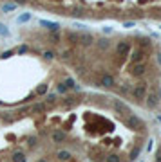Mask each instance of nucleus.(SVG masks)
I'll list each match as a JSON object with an SVG mask.
<instances>
[{
	"mask_svg": "<svg viewBox=\"0 0 161 162\" xmlns=\"http://www.w3.org/2000/svg\"><path fill=\"white\" fill-rule=\"evenodd\" d=\"M125 126L130 130H134V131H143V130H145V123H143L138 115H132V114H130V115L125 117Z\"/></svg>",
	"mask_w": 161,
	"mask_h": 162,
	"instance_id": "obj_1",
	"label": "nucleus"
},
{
	"mask_svg": "<svg viewBox=\"0 0 161 162\" xmlns=\"http://www.w3.org/2000/svg\"><path fill=\"white\" fill-rule=\"evenodd\" d=\"M132 96L136 101H145V97H147V83H136V85L132 86Z\"/></svg>",
	"mask_w": 161,
	"mask_h": 162,
	"instance_id": "obj_2",
	"label": "nucleus"
},
{
	"mask_svg": "<svg viewBox=\"0 0 161 162\" xmlns=\"http://www.w3.org/2000/svg\"><path fill=\"white\" fill-rule=\"evenodd\" d=\"M145 103H147V106L149 108H156L161 103V97H159V94H158L156 88H152L150 92H149V96L145 97Z\"/></svg>",
	"mask_w": 161,
	"mask_h": 162,
	"instance_id": "obj_3",
	"label": "nucleus"
},
{
	"mask_svg": "<svg viewBox=\"0 0 161 162\" xmlns=\"http://www.w3.org/2000/svg\"><path fill=\"white\" fill-rule=\"evenodd\" d=\"M112 106H114V110H116L118 114L125 115V117L132 114V110H130L129 105H127V103H123V101H119V99H116V101H114V105H112Z\"/></svg>",
	"mask_w": 161,
	"mask_h": 162,
	"instance_id": "obj_4",
	"label": "nucleus"
},
{
	"mask_svg": "<svg viewBox=\"0 0 161 162\" xmlns=\"http://www.w3.org/2000/svg\"><path fill=\"white\" fill-rule=\"evenodd\" d=\"M130 60H132V63H141L143 60H145V51L143 49H136V51H130Z\"/></svg>",
	"mask_w": 161,
	"mask_h": 162,
	"instance_id": "obj_5",
	"label": "nucleus"
},
{
	"mask_svg": "<svg viewBox=\"0 0 161 162\" xmlns=\"http://www.w3.org/2000/svg\"><path fill=\"white\" fill-rule=\"evenodd\" d=\"M145 72H147V65H143V63H136V65H132V69H130V74L134 77H141Z\"/></svg>",
	"mask_w": 161,
	"mask_h": 162,
	"instance_id": "obj_6",
	"label": "nucleus"
},
{
	"mask_svg": "<svg viewBox=\"0 0 161 162\" xmlns=\"http://www.w3.org/2000/svg\"><path fill=\"white\" fill-rule=\"evenodd\" d=\"M116 85V81H114V77L110 74H103L100 77V86H105V88H110V86Z\"/></svg>",
	"mask_w": 161,
	"mask_h": 162,
	"instance_id": "obj_7",
	"label": "nucleus"
},
{
	"mask_svg": "<svg viewBox=\"0 0 161 162\" xmlns=\"http://www.w3.org/2000/svg\"><path fill=\"white\" fill-rule=\"evenodd\" d=\"M40 25H42V27H45L47 31H51V32H58V29H60V23H58V22L40 20Z\"/></svg>",
	"mask_w": 161,
	"mask_h": 162,
	"instance_id": "obj_8",
	"label": "nucleus"
},
{
	"mask_svg": "<svg viewBox=\"0 0 161 162\" xmlns=\"http://www.w3.org/2000/svg\"><path fill=\"white\" fill-rule=\"evenodd\" d=\"M78 42H82L83 45H91V43H94V36L91 32H82V34H78Z\"/></svg>",
	"mask_w": 161,
	"mask_h": 162,
	"instance_id": "obj_9",
	"label": "nucleus"
},
{
	"mask_svg": "<svg viewBox=\"0 0 161 162\" xmlns=\"http://www.w3.org/2000/svg\"><path fill=\"white\" fill-rule=\"evenodd\" d=\"M116 51H118L119 56H127V54L130 52V45L127 42H118V45H116Z\"/></svg>",
	"mask_w": 161,
	"mask_h": 162,
	"instance_id": "obj_10",
	"label": "nucleus"
},
{
	"mask_svg": "<svg viewBox=\"0 0 161 162\" xmlns=\"http://www.w3.org/2000/svg\"><path fill=\"white\" fill-rule=\"evenodd\" d=\"M53 140L54 142H64L65 139H67V133L65 131H62V130H56V131H53Z\"/></svg>",
	"mask_w": 161,
	"mask_h": 162,
	"instance_id": "obj_11",
	"label": "nucleus"
},
{
	"mask_svg": "<svg viewBox=\"0 0 161 162\" xmlns=\"http://www.w3.org/2000/svg\"><path fill=\"white\" fill-rule=\"evenodd\" d=\"M29 112H31V114H42V112H45V105H43V103H34V105L29 108Z\"/></svg>",
	"mask_w": 161,
	"mask_h": 162,
	"instance_id": "obj_12",
	"label": "nucleus"
},
{
	"mask_svg": "<svg viewBox=\"0 0 161 162\" xmlns=\"http://www.w3.org/2000/svg\"><path fill=\"white\" fill-rule=\"evenodd\" d=\"M64 85L67 86V88H73V90H80V85L76 83V81L73 79V77H67V79L64 81Z\"/></svg>",
	"mask_w": 161,
	"mask_h": 162,
	"instance_id": "obj_13",
	"label": "nucleus"
},
{
	"mask_svg": "<svg viewBox=\"0 0 161 162\" xmlns=\"http://www.w3.org/2000/svg\"><path fill=\"white\" fill-rule=\"evenodd\" d=\"M56 157H58V160H62V162L71 160V153H69V151H65V150L58 151V153H56Z\"/></svg>",
	"mask_w": 161,
	"mask_h": 162,
	"instance_id": "obj_14",
	"label": "nucleus"
},
{
	"mask_svg": "<svg viewBox=\"0 0 161 162\" xmlns=\"http://www.w3.org/2000/svg\"><path fill=\"white\" fill-rule=\"evenodd\" d=\"M140 153H141V146H136V148H132L129 153V160H136L138 157H140Z\"/></svg>",
	"mask_w": 161,
	"mask_h": 162,
	"instance_id": "obj_15",
	"label": "nucleus"
},
{
	"mask_svg": "<svg viewBox=\"0 0 161 162\" xmlns=\"http://www.w3.org/2000/svg\"><path fill=\"white\" fill-rule=\"evenodd\" d=\"M27 159H25V155L22 153V151H15L13 153V162H25Z\"/></svg>",
	"mask_w": 161,
	"mask_h": 162,
	"instance_id": "obj_16",
	"label": "nucleus"
},
{
	"mask_svg": "<svg viewBox=\"0 0 161 162\" xmlns=\"http://www.w3.org/2000/svg\"><path fill=\"white\" fill-rule=\"evenodd\" d=\"M65 38H67V42L69 43H78V34H76L74 31H69L67 34H65Z\"/></svg>",
	"mask_w": 161,
	"mask_h": 162,
	"instance_id": "obj_17",
	"label": "nucleus"
},
{
	"mask_svg": "<svg viewBox=\"0 0 161 162\" xmlns=\"http://www.w3.org/2000/svg\"><path fill=\"white\" fill-rule=\"evenodd\" d=\"M47 90H49V85H45V83H43V85H38V88H36V92H34V94H36V96H45V94H47Z\"/></svg>",
	"mask_w": 161,
	"mask_h": 162,
	"instance_id": "obj_18",
	"label": "nucleus"
},
{
	"mask_svg": "<svg viewBox=\"0 0 161 162\" xmlns=\"http://www.w3.org/2000/svg\"><path fill=\"white\" fill-rule=\"evenodd\" d=\"M31 13H24V15H20V16H18V18H16V22H18V23H25V22H29L31 20Z\"/></svg>",
	"mask_w": 161,
	"mask_h": 162,
	"instance_id": "obj_19",
	"label": "nucleus"
},
{
	"mask_svg": "<svg viewBox=\"0 0 161 162\" xmlns=\"http://www.w3.org/2000/svg\"><path fill=\"white\" fill-rule=\"evenodd\" d=\"M105 162H121V159H119V155H116V153H110V155L105 157Z\"/></svg>",
	"mask_w": 161,
	"mask_h": 162,
	"instance_id": "obj_20",
	"label": "nucleus"
},
{
	"mask_svg": "<svg viewBox=\"0 0 161 162\" xmlns=\"http://www.w3.org/2000/svg\"><path fill=\"white\" fill-rule=\"evenodd\" d=\"M15 9H16L15 4H9V2H7V4H2V11H4V13H11V11H15Z\"/></svg>",
	"mask_w": 161,
	"mask_h": 162,
	"instance_id": "obj_21",
	"label": "nucleus"
},
{
	"mask_svg": "<svg viewBox=\"0 0 161 162\" xmlns=\"http://www.w3.org/2000/svg\"><path fill=\"white\" fill-rule=\"evenodd\" d=\"M109 47V40L107 38H103V40H100V42H98V49H101V51H103V49H107Z\"/></svg>",
	"mask_w": 161,
	"mask_h": 162,
	"instance_id": "obj_22",
	"label": "nucleus"
},
{
	"mask_svg": "<svg viewBox=\"0 0 161 162\" xmlns=\"http://www.w3.org/2000/svg\"><path fill=\"white\" fill-rule=\"evenodd\" d=\"M0 36H9V29L4 23H0Z\"/></svg>",
	"mask_w": 161,
	"mask_h": 162,
	"instance_id": "obj_23",
	"label": "nucleus"
},
{
	"mask_svg": "<svg viewBox=\"0 0 161 162\" xmlns=\"http://www.w3.org/2000/svg\"><path fill=\"white\" fill-rule=\"evenodd\" d=\"M49 38H51V42H53V43H58V42H60V32H51V34H49Z\"/></svg>",
	"mask_w": 161,
	"mask_h": 162,
	"instance_id": "obj_24",
	"label": "nucleus"
},
{
	"mask_svg": "<svg viewBox=\"0 0 161 162\" xmlns=\"http://www.w3.org/2000/svg\"><path fill=\"white\" fill-rule=\"evenodd\" d=\"M74 103H76V99H74V97H67V99L64 101V106H73Z\"/></svg>",
	"mask_w": 161,
	"mask_h": 162,
	"instance_id": "obj_25",
	"label": "nucleus"
},
{
	"mask_svg": "<svg viewBox=\"0 0 161 162\" xmlns=\"http://www.w3.org/2000/svg\"><path fill=\"white\" fill-rule=\"evenodd\" d=\"M27 144H29V148H34V146L38 144V139H36V137H29V139H27Z\"/></svg>",
	"mask_w": 161,
	"mask_h": 162,
	"instance_id": "obj_26",
	"label": "nucleus"
},
{
	"mask_svg": "<svg viewBox=\"0 0 161 162\" xmlns=\"http://www.w3.org/2000/svg\"><path fill=\"white\" fill-rule=\"evenodd\" d=\"M42 56L45 58V60H53V58H54V52H53V51H45Z\"/></svg>",
	"mask_w": 161,
	"mask_h": 162,
	"instance_id": "obj_27",
	"label": "nucleus"
},
{
	"mask_svg": "<svg viewBox=\"0 0 161 162\" xmlns=\"http://www.w3.org/2000/svg\"><path fill=\"white\" fill-rule=\"evenodd\" d=\"M58 92H60V94H65V92H67V86H65L64 83H60V85H58Z\"/></svg>",
	"mask_w": 161,
	"mask_h": 162,
	"instance_id": "obj_28",
	"label": "nucleus"
},
{
	"mask_svg": "<svg viewBox=\"0 0 161 162\" xmlns=\"http://www.w3.org/2000/svg\"><path fill=\"white\" fill-rule=\"evenodd\" d=\"M123 27H127V29H130V27H136V22H123Z\"/></svg>",
	"mask_w": 161,
	"mask_h": 162,
	"instance_id": "obj_29",
	"label": "nucleus"
},
{
	"mask_svg": "<svg viewBox=\"0 0 161 162\" xmlns=\"http://www.w3.org/2000/svg\"><path fill=\"white\" fill-rule=\"evenodd\" d=\"M150 40H141V42H140V45H141V47H150Z\"/></svg>",
	"mask_w": 161,
	"mask_h": 162,
	"instance_id": "obj_30",
	"label": "nucleus"
},
{
	"mask_svg": "<svg viewBox=\"0 0 161 162\" xmlns=\"http://www.w3.org/2000/svg\"><path fill=\"white\" fill-rule=\"evenodd\" d=\"M73 15H74V16H82L83 13H82V9H80V7H74V9H73Z\"/></svg>",
	"mask_w": 161,
	"mask_h": 162,
	"instance_id": "obj_31",
	"label": "nucleus"
},
{
	"mask_svg": "<svg viewBox=\"0 0 161 162\" xmlns=\"http://www.w3.org/2000/svg\"><path fill=\"white\" fill-rule=\"evenodd\" d=\"M71 56H73V52H71V51H65V52L62 54V58H64V60H69Z\"/></svg>",
	"mask_w": 161,
	"mask_h": 162,
	"instance_id": "obj_32",
	"label": "nucleus"
},
{
	"mask_svg": "<svg viewBox=\"0 0 161 162\" xmlns=\"http://www.w3.org/2000/svg\"><path fill=\"white\" fill-rule=\"evenodd\" d=\"M11 56H13V51H6V52H2L0 58H11Z\"/></svg>",
	"mask_w": 161,
	"mask_h": 162,
	"instance_id": "obj_33",
	"label": "nucleus"
},
{
	"mask_svg": "<svg viewBox=\"0 0 161 162\" xmlns=\"http://www.w3.org/2000/svg\"><path fill=\"white\" fill-rule=\"evenodd\" d=\"M119 92H121V94H127V92H129V86H127V85L119 86Z\"/></svg>",
	"mask_w": 161,
	"mask_h": 162,
	"instance_id": "obj_34",
	"label": "nucleus"
},
{
	"mask_svg": "<svg viewBox=\"0 0 161 162\" xmlns=\"http://www.w3.org/2000/svg\"><path fill=\"white\" fill-rule=\"evenodd\" d=\"M13 4H15V6H24V4H27V0H15Z\"/></svg>",
	"mask_w": 161,
	"mask_h": 162,
	"instance_id": "obj_35",
	"label": "nucleus"
},
{
	"mask_svg": "<svg viewBox=\"0 0 161 162\" xmlns=\"http://www.w3.org/2000/svg\"><path fill=\"white\" fill-rule=\"evenodd\" d=\"M54 99H56L54 94H49V96H47V103H54Z\"/></svg>",
	"mask_w": 161,
	"mask_h": 162,
	"instance_id": "obj_36",
	"label": "nucleus"
},
{
	"mask_svg": "<svg viewBox=\"0 0 161 162\" xmlns=\"http://www.w3.org/2000/svg\"><path fill=\"white\" fill-rule=\"evenodd\" d=\"M24 52H27V47L25 45H22L20 49H18V54H24Z\"/></svg>",
	"mask_w": 161,
	"mask_h": 162,
	"instance_id": "obj_37",
	"label": "nucleus"
},
{
	"mask_svg": "<svg viewBox=\"0 0 161 162\" xmlns=\"http://www.w3.org/2000/svg\"><path fill=\"white\" fill-rule=\"evenodd\" d=\"M158 63L161 65V52H158Z\"/></svg>",
	"mask_w": 161,
	"mask_h": 162,
	"instance_id": "obj_38",
	"label": "nucleus"
},
{
	"mask_svg": "<svg viewBox=\"0 0 161 162\" xmlns=\"http://www.w3.org/2000/svg\"><path fill=\"white\" fill-rule=\"evenodd\" d=\"M38 162H47V160H45V159H42V160H38Z\"/></svg>",
	"mask_w": 161,
	"mask_h": 162,
	"instance_id": "obj_39",
	"label": "nucleus"
},
{
	"mask_svg": "<svg viewBox=\"0 0 161 162\" xmlns=\"http://www.w3.org/2000/svg\"><path fill=\"white\" fill-rule=\"evenodd\" d=\"M156 162H161V159H158V160H156Z\"/></svg>",
	"mask_w": 161,
	"mask_h": 162,
	"instance_id": "obj_40",
	"label": "nucleus"
},
{
	"mask_svg": "<svg viewBox=\"0 0 161 162\" xmlns=\"http://www.w3.org/2000/svg\"><path fill=\"white\" fill-rule=\"evenodd\" d=\"M158 119H159V123H161V115H159V117H158Z\"/></svg>",
	"mask_w": 161,
	"mask_h": 162,
	"instance_id": "obj_41",
	"label": "nucleus"
}]
</instances>
